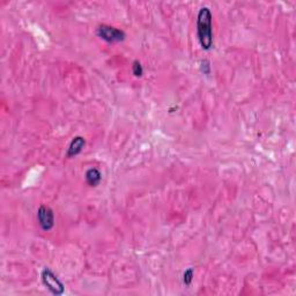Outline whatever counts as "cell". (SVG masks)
Returning a JSON list of instances; mask_svg holds the SVG:
<instances>
[{
    "label": "cell",
    "instance_id": "5b68a950",
    "mask_svg": "<svg viewBox=\"0 0 296 296\" xmlns=\"http://www.w3.org/2000/svg\"><path fill=\"white\" fill-rule=\"evenodd\" d=\"M86 146V140H85L84 137L77 136L74 137L70 142L69 148H67L66 152V157H75L77 155H79L82 152V149L85 148Z\"/></svg>",
    "mask_w": 296,
    "mask_h": 296
},
{
    "label": "cell",
    "instance_id": "8992f818",
    "mask_svg": "<svg viewBox=\"0 0 296 296\" xmlns=\"http://www.w3.org/2000/svg\"><path fill=\"white\" fill-rule=\"evenodd\" d=\"M85 179L89 187H97L102 181V174L97 168H89L85 174Z\"/></svg>",
    "mask_w": 296,
    "mask_h": 296
},
{
    "label": "cell",
    "instance_id": "277c9868",
    "mask_svg": "<svg viewBox=\"0 0 296 296\" xmlns=\"http://www.w3.org/2000/svg\"><path fill=\"white\" fill-rule=\"evenodd\" d=\"M37 221L39 227L44 231L51 230L54 227L53 210L49 206L41 205L37 209Z\"/></svg>",
    "mask_w": 296,
    "mask_h": 296
},
{
    "label": "cell",
    "instance_id": "9c48e42d",
    "mask_svg": "<svg viewBox=\"0 0 296 296\" xmlns=\"http://www.w3.org/2000/svg\"><path fill=\"white\" fill-rule=\"evenodd\" d=\"M201 71L205 73V74H209V73L210 72V65H209V60L205 59L201 62Z\"/></svg>",
    "mask_w": 296,
    "mask_h": 296
},
{
    "label": "cell",
    "instance_id": "7a4b0ae2",
    "mask_svg": "<svg viewBox=\"0 0 296 296\" xmlns=\"http://www.w3.org/2000/svg\"><path fill=\"white\" fill-rule=\"evenodd\" d=\"M41 279L43 285L48 288V291L52 293L53 295H63L64 292H65V285L51 268L44 267V270L41 273Z\"/></svg>",
    "mask_w": 296,
    "mask_h": 296
},
{
    "label": "cell",
    "instance_id": "3957f363",
    "mask_svg": "<svg viewBox=\"0 0 296 296\" xmlns=\"http://www.w3.org/2000/svg\"><path fill=\"white\" fill-rule=\"evenodd\" d=\"M97 36L102 38L103 41L108 42V43H118V42H123L126 35L122 29L116 28V27L108 26V24H101L97 28Z\"/></svg>",
    "mask_w": 296,
    "mask_h": 296
},
{
    "label": "cell",
    "instance_id": "6da1fadb",
    "mask_svg": "<svg viewBox=\"0 0 296 296\" xmlns=\"http://www.w3.org/2000/svg\"><path fill=\"white\" fill-rule=\"evenodd\" d=\"M197 36L200 47L209 51L214 44L213 37V14L209 7H201L197 15Z\"/></svg>",
    "mask_w": 296,
    "mask_h": 296
},
{
    "label": "cell",
    "instance_id": "ba28073f",
    "mask_svg": "<svg viewBox=\"0 0 296 296\" xmlns=\"http://www.w3.org/2000/svg\"><path fill=\"white\" fill-rule=\"evenodd\" d=\"M193 268H188L187 271H185L184 274H183V282H184L185 286H190L192 283V280H193Z\"/></svg>",
    "mask_w": 296,
    "mask_h": 296
},
{
    "label": "cell",
    "instance_id": "52a82bcc",
    "mask_svg": "<svg viewBox=\"0 0 296 296\" xmlns=\"http://www.w3.org/2000/svg\"><path fill=\"white\" fill-rule=\"evenodd\" d=\"M132 73L134 77L140 78L142 77L143 74V67L141 65V63L139 62V60H134L132 64Z\"/></svg>",
    "mask_w": 296,
    "mask_h": 296
}]
</instances>
